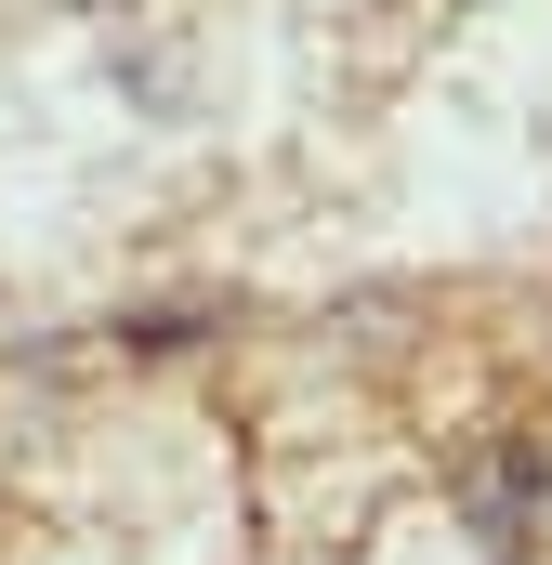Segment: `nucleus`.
<instances>
[{
  "mask_svg": "<svg viewBox=\"0 0 552 565\" xmlns=\"http://www.w3.org/2000/svg\"><path fill=\"white\" fill-rule=\"evenodd\" d=\"M474 513H487V540L513 553V540H527V526L552 513V460H540V447H500V460L474 473Z\"/></svg>",
  "mask_w": 552,
  "mask_h": 565,
  "instance_id": "obj_1",
  "label": "nucleus"
}]
</instances>
